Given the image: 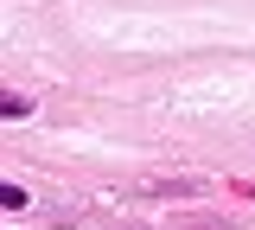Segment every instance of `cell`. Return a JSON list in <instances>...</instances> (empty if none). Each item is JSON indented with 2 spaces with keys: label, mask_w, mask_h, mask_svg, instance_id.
Wrapping results in <instances>:
<instances>
[{
  "label": "cell",
  "mask_w": 255,
  "mask_h": 230,
  "mask_svg": "<svg viewBox=\"0 0 255 230\" xmlns=\"http://www.w3.org/2000/svg\"><path fill=\"white\" fill-rule=\"evenodd\" d=\"M0 205H6V211H26V186L6 179V186H0Z\"/></svg>",
  "instance_id": "obj_1"
}]
</instances>
